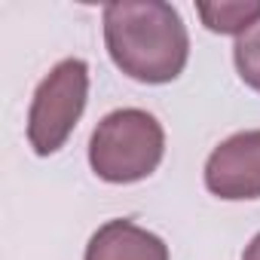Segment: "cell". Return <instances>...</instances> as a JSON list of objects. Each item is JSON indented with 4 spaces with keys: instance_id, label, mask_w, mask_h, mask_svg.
I'll return each mask as SVG.
<instances>
[{
    "instance_id": "obj_1",
    "label": "cell",
    "mask_w": 260,
    "mask_h": 260,
    "mask_svg": "<svg viewBox=\"0 0 260 260\" xmlns=\"http://www.w3.org/2000/svg\"><path fill=\"white\" fill-rule=\"evenodd\" d=\"M104 43L113 64L138 83L162 86L184 74L190 34L162 0H116L104 7Z\"/></svg>"
},
{
    "instance_id": "obj_2",
    "label": "cell",
    "mask_w": 260,
    "mask_h": 260,
    "mask_svg": "<svg viewBox=\"0 0 260 260\" xmlns=\"http://www.w3.org/2000/svg\"><path fill=\"white\" fill-rule=\"evenodd\" d=\"M166 156L162 122L141 107L110 110L89 138V166L107 184H138Z\"/></svg>"
},
{
    "instance_id": "obj_3",
    "label": "cell",
    "mask_w": 260,
    "mask_h": 260,
    "mask_svg": "<svg viewBox=\"0 0 260 260\" xmlns=\"http://www.w3.org/2000/svg\"><path fill=\"white\" fill-rule=\"evenodd\" d=\"M89 101V64L61 58L34 89L28 110V144L37 156H52L64 147Z\"/></svg>"
},
{
    "instance_id": "obj_4",
    "label": "cell",
    "mask_w": 260,
    "mask_h": 260,
    "mask_svg": "<svg viewBox=\"0 0 260 260\" xmlns=\"http://www.w3.org/2000/svg\"><path fill=\"white\" fill-rule=\"evenodd\" d=\"M205 187L226 202L260 199V128L236 132L211 150Z\"/></svg>"
},
{
    "instance_id": "obj_5",
    "label": "cell",
    "mask_w": 260,
    "mask_h": 260,
    "mask_svg": "<svg viewBox=\"0 0 260 260\" xmlns=\"http://www.w3.org/2000/svg\"><path fill=\"white\" fill-rule=\"evenodd\" d=\"M83 260H169V245L156 233L119 217L92 233Z\"/></svg>"
},
{
    "instance_id": "obj_6",
    "label": "cell",
    "mask_w": 260,
    "mask_h": 260,
    "mask_svg": "<svg viewBox=\"0 0 260 260\" xmlns=\"http://www.w3.org/2000/svg\"><path fill=\"white\" fill-rule=\"evenodd\" d=\"M202 25L211 34L242 37L260 22V0H220V4H196Z\"/></svg>"
},
{
    "instance_id": "obj_7",
    "label": "cell",
    "mask_w": 260,
    "mask_h": 260,
    "mask_svg": "<svg viewBox=\"0 0 260 260\" xmlns=\"http://www.w3.org/2000/svg\"><path fill=\"white\" fill-rule=\"evenodd\" d=\"M233 61H236L242 83L251 86L254 92H260V22L251 31H245L242 37H236Z\"/></svg>"
},
{
    "instance_id": "obj_8",
    "label": "cell",
    "mask_w": 260,
    "mask_h": 260,
    "mask_svg": "<svg viewBox=\"0 0 260 260\" xmlns=\"http://www.w3.org/2000/svg\"><path fill=\"white\" fill-rule=\"evenodd\" d=\"M242 260H260V233H257V236L248 242V248H245Z\"/></svg>"
}]
</instances>
